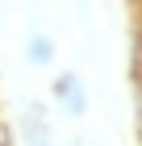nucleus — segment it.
I'll return each mask as SVG.
<instances>
[{
  "mask_svg": "<svg viewBox=\"0 0 142 146\" xmlns=\"http://www.w3.org/2000/svg\"><path fill=\"white\" fill-rule=\"evenodd\" d=\"M25 63L29 67H50L55 63V42L46 34H29L25 38Z\"/></svg>",
  "mask_w": 142,
  "mask_h": 146,
  "instance_id": "nucleus-3",
  "label": "nucleus"
},
{
  "mask_svg": "<svg viewBox=\"0 0 142 146\" xmlns=\"http://www.w3.org/2000/svg\"><path fill=\"white\" fill-rule=\"evenodd\" d=\"M79 146H100V142H79Z\"/></svg>",
  "mask_w": 142,
  "mask_h": 146,
  "instance_id": "nucleus-6",
  "label": "nucleus"
},
{
  "mask_svg": "<svg viewBox=\"0 0 142 146\" xmlns=\"http://www.w3.org/2000/svg\"><path fill=\"white\" fill-rule=\"evenodd\" d=\"M0 146H13V125L0 117Z\"/></svg>",
  "mask_w": 142,
  "mask_h": 146,
  "instance_id": "nucleus-5",
  "label": "nucleus"
},
{
  "mask_svg": "<svg viewBox=\"0 0 142 146\" xmlns=\"http://www.w3.org/2000/svg\"><path fill=\"white\" fill-rule=\"evenodd\" d=\"M50 104L63 113L67 121H79V117H88V109H92V96H88L84 75H79V71H59V75L50 79Z\"/></svg>",
  "mask_w": 142,
  "mask_h": 146,
  "instance_id": "nucleus-2",
  "label": "nucleus"
},
{
  "mask_svg": "<svg viewBox=\"0 0 142 146\" xmlns=\"http://www.w3.org/2000/svg\"><path fill=\"white\" fill-rule=\"evenodd\" d=\"M130 75H134V84H142V13H138V21H134V46H130Z\"/></svg>",
  "mask_w": 142,
  "mask_h": 146,
  "instance_id": "nucleus-4",
  "label": "nucleus"
},
{
  "mask_svg": "<svg viewBox=\"0 0 142 146\" xmlns=\"http://www.w3.org/2000/svg\"><path fill=\"white\" fill-rule=\"evenodd\" d=\"M13 134H17L21 146H63V138L55 129V117H50V104L33 100V96L21 100L17 121H13Z\"/></svg>",
  "mask_w": 142,
  "mask_h": 146,
  "instance_id": "nucleus-1",
  "label": "nucleus"
}]
</instances>
